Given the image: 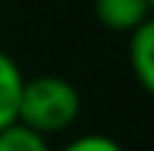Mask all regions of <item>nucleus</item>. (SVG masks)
<instances>
[{
  "mask_svg": "<svg viewBox=\"0 0 154 151\" xmlns=\"http://www.w3.org/2000/svg\"><path fill=\"white\" fill-rule=\"evenodd\" d=\"M82 113V94L63 76H35L22 79L16 104V123L35 129L38 135H57L66 132Z\"/></svg>",
  "mask_w": 154,
  "mask_h": 151,
  "instance_id": "obj_1",
  "label": "nucleus"
},
{
  "mask_svg": "<svg viewBox=\"0 0 154 151\" xmlns=\"http://www.w3.org/2000/svg\"><path fill=\"white\" fill-rule=\"evenodd\" d=\"M151 16V0H94V19L107 32L129 35Z\"/></svg>",
  "mask_w": 154,
  "mask_h": 151,
  "instance_id": "obj_2",
  "label": "nucleus"
},
{
  "mask_svg": "<svg viewBox=\"0 0 154 151\" xmlns=\"http://www.w3.org/2000/svg\"><path fill=\"white\" fill-rule=\"evenodd\" d=\"M129 63L138 85L154 94V13L135 32H129Z\"/></svg>",
  "mask_w": 154,
  "mask_h": 151,
  "instance_id": "obj_3",
  "label": "nucleus"
},
{
  "mask_svg": "<svg viewBox=\"0 0 154 151\" xmlns=\"http://www.w3.org/2000/svg\"><path fill=\"white\" fill-rule=\"evenodd\" d=\"M22 79L25 76L19 72L16 60L0 51V129L16 123V104H19V91H22Z\"/></svg>",
  "mask_w": 154,
  "mask_h": 151,
  "instance_id": "obj_4",
  "label": "nucleus"
},
{
  "mask_svg": "<svg viewBox=\"0 0 154 151\" xmlns=\"http://www.w3.org/2000/svg\"><path fill=\"white\" fill-rule=\"evenodd\" d=\"M0 151H51V145L35 129L22 123H10L6 129H0Z\"/></svg>",
  "mask_w": 154,
  "mask_h": 151,
  "instance_id": "obj_5",
  "label": "nucleus"
},
{
  "mask_svg": "<svg viewBox=\"0 0 154 151\" xmlns=\"http://www.w3.org/2000/svg\"><path fill=\"white\" fill-rule=\"evenodd\" d=\"M60 151H126L116 139H110V135H79V139H72L69 145H63Z\"/></svg>",
  "mask_w": 154,
  "mask_h": 151,
  "instance_id": "obj_6",
  "label": "nucleus"
},
{
  "mask_svg": "<svg viewBox=\"0 0 154 151\" xmlns=\"http://www.w3.org/2000/svg\"><path fill=\"white\" fill-rule=\"evenodd\" d=\"M151 13H154V0H151Z\"/></svg>",
  "mask_w": 154,
  "mask_h": 151,
  "instance_id": "obj_7",
  "label": "nucleus"
}]
</instances>
